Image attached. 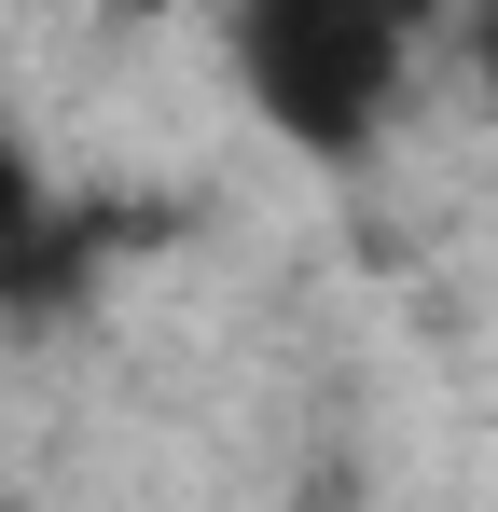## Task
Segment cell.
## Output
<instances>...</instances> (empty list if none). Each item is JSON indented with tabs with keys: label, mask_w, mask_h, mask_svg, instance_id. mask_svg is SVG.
<instances>
[{
	"label": "cell",
	"mask_w": 498,
	"mask_h": 512,
	"mask_svg": "<svg viewBox=\"0 0 498 512\" xmlns=\"http://www.w3.org/2000/svg\"><path fill=\"white\" fill-rule=\"evenodd\" d=\"M429 42H443V0H222V70L249 125L305 167H360L402 125Z\"/></svg>",
	"instance_id": "6da1fadb"
},
{
	"label": "cell",
	"mask_w": 498,
	"mask_h": 512,
	"mask_svg": "<svg viewBox=\"0 0 498 512\" xmlns=\"http://www.w3.org/2000/svg\"><path fill=\"white\" fill-rule=\"evenodd\" d=\"M443 28H457V56H471V84L498 97V0H443Z\"/></svg>",
	"instance_id": "3957f363"
},
{
	"label": "cell",
	"mask_w": 498,
	"mask_h": 512,
	"mask_svg": "<svg viewBox=\"0 0 498 512\" xmlns=\"http://www.w3.org/2000/svg\"><path fill=\"white\" fill-rule=\"evenodd\" d=\"M97 277V208H70V180L0 125V319H42Z\"/></svg>",
	"instance_id": "7a4b0ae2"
}]
</instances>
